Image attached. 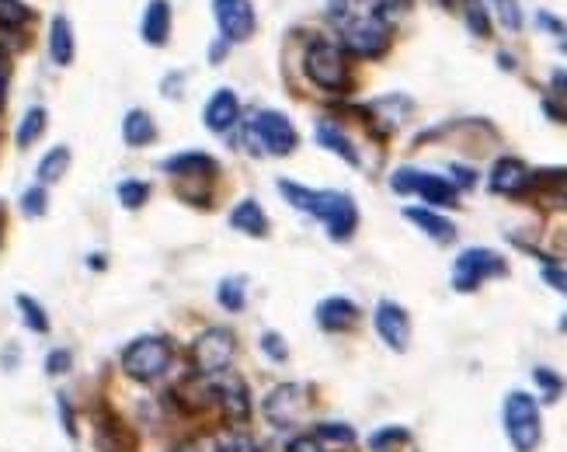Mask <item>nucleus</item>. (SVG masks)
Segmentation results:
<instances>
[{
  "label": "nucleus",
  "instance_id": "nucleus-25",
  "mask_svg": "<svg viewBox=\"0 0 567 452\" xmlns=\"http://www.w3.org/2000/svg\"><path fill=\"white\" fill-rule=\"evenodd\" d=\"M70 167V147H53L46 153V157L39 160V167H35V178H39V185H56V181L67 174Z\"/></svg>",
  "mask_w": 567,
  "mask_h": 452
},
{
  "label": "nucleus",
  "instance_id": "nucleus-36",
  "mask_svg": "<svg viewBox=\"0 0 567 452\" xmlns=\"http://www.w3.org/2000/svg\"><path fill=\"white\" fill-rule=\"evenodd\" d=\"M261 352H265L272 362H286L289 359V348H286V341H282L279 331H265V334H261Z\"/></svg>",
  "mask_w": 567,
  "mask_h": 452
},
{
  "label": "nucleus",
  "instance_id": "nucleus-40",
  "mask_svg": "<svg viewBox=\"0 0 567 452\" xmlns=\"http://www.w3.org/2000/svg\"><path fill=\"white\" fill-rule=\"evenodd\" d=\"M220 449H223V452H254L251 439H247V435H241V432H234V435H227V439H220Z\"/></svg>",
  "mask_w": 567,
  "mask_h": 452
},
{
  "label": "nucleus",
  "instance_id": "nucleus-9",
  "mask_svg": "<svg viewBox=\"0 0 567 452\" xmlns=\"http://www.w3.org/2000/svg\"><path fill=\"white\" fill-rule=\"evenodd\" d=\"M345 49L359 60H380L390 49V25L380 18H352L345 21Z\"/></svg>",
  "mask_w": 567,
  "mask_h": 452
},
{
  "label": "nucleus",
  "instance_id": "nucleus-5",
  "mask_svg": "<svg viewBox=\"0 0 567 452\" xmlns=\"http://www.w3.org/2000/svg\"><path fill=\"white\" fill-rule=\"evenodd\" d=\"M167 366H171V341L161 334H143L122 352V373L136 383H154L167 373Z\"/></svg>",
  "mask_w": 567,
  "mask_h": 452
},
{
  "label": "nucleus",
  "instance_id": "nucleus-43",
  "mask_svg": "<svg viewBox=\"0 0 567 452\" xmlns=\"http://www.w3.org/2000/svg\"><path fill=\"white\" fill-rule=\"evenodd\" d=\"M536 25L547 28V32H554V35H567V32H564V21L554 18L550 11H540V14H536Z\"/></svg>",
  "mask_w": 567,
  "mask_h": 452
},
{
  "label": "nucleus",
  "instance_id": "nucleus-11",
  "mask_svg": "<svg viewBox=\"0 0 567 452\" xmlns=\"http://www.w3.org/2000/svg\"><path fill=\"white\" fill-rule=\"evenodd\" d=\"M216 25H220L223 42H244L254 35V7L251 0H213Z\"/></svg>",
  "mask_w": 567,
  "mask_h": 452
},
{
  "label": "nucleus",
  "instance_id": "nucleus-29",
  "mask_svg": "<svg viewBox=\"0 0 567 452\" xmlns=\"http://www.w3.org/2000/svg\"><path fill=\"white\" fill-rule=\"evenodd\" d=\"M35 18V11L25 4V0H0V28H14L18 32L21 25Z\"/></svg>",
  "mask_w": 567,
  "mask_h": 452
},
{
  "label": "nucleus",
  "instance_id": "nucleus-50",
  "mask_svg": "<svg viewBox=\"0 0 567 452\" xmlns=\"http://www.w3.org/2000/svg\"><path fill=\"white\" fill-rule=\"evenodd\" d=\"M0 237H4V206H0Z\"/></svg>",
  "mask_w": 567,
  "mask_h": 452
},
{
  "label": "nucleus",
  "instance_id": "nucleus-28",
  "mask_svg": "<svg viewBox=\"0 0 567 452\" xmlns=\"http://www.w3.org/2000/svg\"><path fill=\"white\" fill-rule=\"evenodd\" d=\"M14 303H18L21 320H25V327H28V331H35V334H49V317H46V306H42L39 300H32V296H28V293H21Z\"/></svg>",
  "mask_w": 567,
  "mask_h": 452
},
{
  "label": "nucleus",
  "instance_id": "nucleus-24",
  "mask_svg": "<svg viewBox=\"0 0 567 452\" xmlns=\"http://www.w3.org/2000/svg\"><path fill=\"white\" fill-rule=\"evenodd\" d=\"M46 122H49V112L42 105H32L25 115H21L18 129H14V143H18V150H28L35 140H39L42 133H46Z\"/></svg>",
  "mask_w": 567,
  "mask_h": 452
},
{
  "label": "nucleus",
  "instance_id": "nucleus-20",
  "mask_svg": "<svg viewBox=\"0 0 567 452\" xmlns=\"http://www.w3.org/2000/svg\"><path fill=\"white\" fill-rule=\"evenodd\" d=\"M314 136H317V143H321L324 150L338 153V157L345 160V164H352V167H359V164H362V157H359V150H355V143L348 140L345 129L334 126L331 119H321V122H317Z\"/></svg>",
  "mask_w": 567,
  "mask_h": 452
},
{
  "label": "nucleus",
  "instance_id": "nucleus-47",
  "mask_svg": "<svg viewBox=\"0 0 567 452\" xmlns=\"http://www.w3.org/2000/svg\"><path fill=\"white\" fill-rule=\"evenodd\" d=\"M185 452H223V449H220V439H199V442H192Z\"/></svg>",
  "mask_w": 567,
  "mask_h": 452
},
{
  "label": "nucleus",
  "instance_id": "nucleus-34",
  "mask_svg": "<svg viewBox=\"0 0 567 452\" xmlns=\"http://www.w3.org/2000/svg\"><path fill=\"white\" fill-rule=\"evenodd\" d=\"M533 379L540 383V390H543V400L547 404H554V400H561V393H564V379L554 373V369H547V366H536L533 369Z\"/></svg>",
  "mask_w": 567,
  "mask_h": 452
},
{
  "label": "nucleus",
  "instance_id": "nucleus-1",
  "mask_svg": "<svg viewBox=\"0 0 567 452\" xmlns=\"http://www.w3.org/2000/svg\"><path fill=\"white\" fill-rule=\"evenodd\" d=\"M279 192L293 209L321 220L327 226V237L338 240V244L352 240V233L359 230V206H355V199L348 192H334V188L321 192V188L296 185V181L289 178L279 181Z\"/></svg>",
  "mask_w": 567,
  "mask_h": 452
},
{
  "label": "nucleus",
  "instance_id": "nucleus-44",
  "mask_svg": "<svg viewBox=\"0 0 567 452\" xmlns=\"http://www.w3.org/2000/svg\"><path fill=\"white\" fill-rule=\"evenodd\" d=\"M60 421L67 428V435H77V425H74V411H70V400L60 393Z\"/></svg>",
  "mask_w": 567,
  "mask_h": 452
},
{
  "label": "nucleus",
  "instance_id": "nucleus-45",
  "mask_svg": "<svg viewBox=\"0 0 567 452\" xmlns=\"http://www.w3.org/2000/svg\"><path fill=\"white\" fill-rule=\"evenodd\" d=\"M7 84H11V63L0 60V108L7 105Z\"/></svg>",
  "mask_w": 567,
  "mask_h": 452
},
{
  "label": "nucleus",
  "instance_id": "nucleus-26",
  "mask_svg": "<svg viewBox=\"0 0 567 452\" xmlns=\"http://www.w3.org/2000/svg\"><path fill=\"white\" fill-rule=\"evenodd\" d=\"M98 449L101 452H133V435L122 428V421H98Z\"/></svg>",
  "mask_w": 567,
  "mask_h": 452
},
{
  "label": "nucleus",
  "instance_id": "nucleus-51",
  "mask_svg": "<svg viewBox=\"0 0 567 452\" xmlns=\"http://www.w3.org/2000/svg\"><path fill=\"white\" fill-rule=\"evenodd\" d=\"M561 49H564V53H567V35H564V39H561Z\"/></svg>",
  "mask_w": 567,
  "mask_h": 452
},
{
  "label": "nucleus",
  "instance_id": "nucleus-13",
  "mask_svg": "<svg viewBox=\"0 0 567 452\" xmlns=\"http://www.w3.org/2000/svg\"><path fill=\"white\" fill-rule=\"evenodd\" d=\"M202 122H206L209 133H230V129L241 122V101L230 87L209 94L206 108H202Z\"/></svg>",
  "mask_w": 567,
  "mask_h": 452
},
{
  "label": "nucleus",
  "instance_id": "nucleus-12",
  "mask_svg": "<svg viewBox=\"0 0 567 452\" xmlns=\"http://www.w3.org/2000/svg\"><path fill=\"white\" fill-rule=\"evenodd\" d=\"M487 188L494 195H522L533 188V171L519 157H501L494 160L491 174H487Z\"/></svg>",
  "mask_w": 567,
  "mask_h": 452
},
{
  "label": "nucleus",
  "instance_id": "nucleus-8",
  "mask_svg": "<svg viewBox=\"0 0 567 452\" xmlns=\"http://www.w3.org/2000/svg\"><path fill=\"white\" fill-rule=\"evenodd\" d=\"M237 355V341H234V331L227 327H209L195 338L192 345V366L199 376H220L230 369Z\"/></svg>",
  "mask_w": 567,
  "mask_h": 452
},
{
  "label": "nucleus",
  "instance_id": "nucleus-18",
  "mask_svg": "<svg viewBox=\"0 0 567 452\" xmlns=\"http://www.w3.org/2000/svg\"><path fill=\"white\" fill-rule=\"evenodd\" d=\"M140 35L147 46H167V39H171V0H150L147 11H143Z\"/></svg>",
  "mask_w": 567,
  "mask_h": 452
},
{
  "label": "nucleus",
  "instance_id": "nucleus-32",
  "mask_svg": "<svg viewBox=\"0 0 567 452\" xmlns=\"http://www.w3.org/2000/svg\"><path fill=\"white\" fill-rule=\"evenodd\" d=\"M463 14H467V25H470V32L477 35V39H487L491 35V18H487V7H484V0H463Z\"/></svg>",
  "mask_w": 567,
  "mask_h": 452
},
{
  "label": "nucleus",
  "instance_id": "nucleus-33",
  "mask_svg": "<svg viewBox=\"0 0 567 452\" xmlns=\"http://www.w3.org/2000/svg\"><path fill=\"white\" fill-rule=\"evenodd\" d=\"M49 209V195H46V185H32L21 192V213L28 216V220H35V216H46Z\"/></svg>",
  "mask_w": 567,
  "mask_h": 452
},
{
  "label": "nucleus",
  "instance_id": "nucleus-17",
  "mask_svg": "<svg viewBox=\"0 0 567 452\" xmlns=\"http://www.w3.org/2000/svg\"><path fill=\"white\" fill-rule=\"evenodd\" d=\"M404 220H411L425 237H432L435 244H453L456 240V223L446 220L439 209L428 206H404Z\"/></svg>",
  "mask_w": 567,
  "mask_h": 452
},
{
  "label": "nucleus",
  "instance_id": "nucleus-14",
  "mask_svg": "<svg viewBox=\"0 0 567 452\" xmlns=\"http://www.w3.org/2000/svg\"><path fill=\"white\" fill-rule=\"evenodd\" d=\"M300 397L303 390L296 383H279L272 386V390L265 393V418L272 421L275 428H289L296 421V414H300Z\"/></svg>",
  "mask_w": 567,
  "mask_h": 452
},
{
  "label": "nucleus",
  "instance_id": "nucleus-16",
  "mask_svg": "<svg viewBox=\"0 0 567 452\" xmlns=\"http://www.w3.org/2000/svg\"><path fill=\"white\" fill-rule=\"evenodd\" d=\"M164 171L174 174V178L209 181V178H216V171H220V160L209 157V153H202V150H188V153H174V157H167Z\"/></svg>",
  "mask_w": 567,
  "mask_h": 452
},
{
  "label": "nucleus",
  "instance_id": "nucleus-30",
  "mask_svg": "<svg viewBox=\"0 0 567 452\" xmlns=\"http://www.w3.org/2000/svg\"><path fill=\"white\" fill-rule=\"evenodd\" d=\"M115 195H119V202L126 209H143V206H147V199H150V185H147V181L126 178V181H119Z\"/></svg>",
  "mask_w": 567,
  "mask_h": 452
},
{
  "label": "nucleus",
  "instance_id": "nucleus-15",
  "mask_svg": "<svg viewBox=\"0 0 567 452\" xmlns=\"http://www.w3.org/2000/svg\"><path fill=\"white\" fill-rule=\"evenodd\" d=\"M314 320L327 334H345L359 324V306L352 300H345V296H327V300L317 303Z\"/></svg>",
  "mask_w": 567,
  "mask_h": 452
},
{
  "label": "nucleus",
  "instance_id": "nucleus-39",
  "mask_svg": "<svg viewBox=\"0 0 567 452\" xmlns=\"http://www.w3.org/2000/svg\"><path fill=\"white\" fill-rule=\"evenodd\" d=\"M543 282H547L550 289H557V293L567 296V268H561V265H543Z\"/></svg>",
  "mask_w": 567,
  "mask_h": 452
},
{
  "label": "nucleus",
  "instance_id": "nucleus-48",
  "mask_svg": "<svg viewBox=\"0 0 567 452\" xmlns=\"http://www.w3.org/2000/svg\"><path fill=\"white\" fill-rule=\"evenodd\" d=\"M223 53H227V42H216V46H209V60H223Z\"/></svg>",
  "mask_w": 567,
  "mask_h": 452
},
{
  "label": "nucleus",
  "instance_id": "nucleus-46",
  "mask_svg": "<svg viewBox=\"0 0 567 452\" xmlns=\"http://www.w3.org/2000/svg\"><path fill=\"white\" fill-rule=\"evenodd\" d=\"M550 91H554L557 98H567V70H554V77H550Z\"/></svg>",
  "mask_w": 567,
  "mask_h": 452
},
{
  "label": "nucleus",
  "instance_id": "nucleus-6",
  "mask_svg": "<svg viewBox=\"0 0 567 452\" xmlns=\"http://www.w3.org/2000/svg\"><path fill=\"white\" fill-rule=\"evenodd\" d=\"M508 275V261L491 247H467L453 265V289L456 293H477L487 279Z\"/></svg>",
  "mask_w": 567,
  "mask_h": 452
},
{
  "label": "nucleus",
  "instance_id": "nucleus-23",
  "mask_svg": "<svg viewBox=\"0 0 567 452\" xmlns=\"http://www.w3.org/2000/svg\"><path fill=\"white\" fill-rule=\"evenodd\" d=\"M220 404L227 411L230 425H244L251 418V397H247V383L244 379H230L227 386H220Z\"/></svg>",
  "mask_w": 567,
  "mask_h": 452
},
{
  "label": "nucleus",
  "instance_id": "nucleus-2",
  "mask_svg": "<svg viewBox=\"0 0 567 452\" xmlns=\"http://www.w3.org/2000/svg\"><path fill=\"white\" fill-rule=\"evenodd\" d=\"M501 425L515 452H536L543 442V418L540 400L526 390H512L501 404Z\"/></svg>",
  "mask_w": 567,
  "mask_h": 452
},
{
  "label": "nucleus",
  "instance_id": "nucleus-37",
  "mask_svg": "<svg viewBox=\"0 0 567 452\" xmlns=\"http://www.w3.org/2000/svg\"><path fill=\"white\" fill-rule=\"evenodd\" d=\"M42 366H46L49 376H63V373H70V366H74V355H70L67 348H53Z\"/></svg>",
  "mask_w": 567,
  "mask_h": 452
},
{
  "label": "nucleus",
  "instance_id": "nucleus-10",
  "mask_svg": "<svg viewBox=\"0 0 567 452\" xmlns=\"http://www.w3.org/2000/svg\"><path fill=\"white\" fill-rule=\"evenodd\" d=\"M373 327L390 352H407L411 345V313L394 300H380L373 310Z\"/></svg>",
  "mask_w": 567,
  "mask_h": 452
},
{
  "label": "nucleus",
  "instance_id": "nucleus-7",
  "mask_svg": "<svg viewBox=\"0 0 567 452\" xmlns=\"http://www.w3.org/2000/svg\"><path fill=\"white\" fill-rule=\"evenodd\" d=\"M247 133L258 143L261 153H272V157H289L296 147H300V133L289 122L286 112L279 108H261L251 122H247Z\"/></svg>",
  "mask_w": 567,
  "mask_h": 452
},
{
  "label": "nucleus",
  "instance_id": "nucleus-22",
  "mask_svg": "<svg viewBox=\"0 0 567 452\" xmlns=\"http://www.w3.org/2000/svg\"><path fill=\"white\" fill-rule=\"evenodd\" d=\"M230 226L247 233V237H268V216L254 199H241L230 213Z\"/></svg>",
  "mask_w": 567,
  "mask_h": 452
},
{
  "label": "nucleus",
  "instance_id": "nucleus-31",
  "mask_svg": "<svg viewBox=\"0 0 567 452\" xmlns=\"http://www.w3.org/2000/svg\"><path fill=\"white\" fill-rule=\"evenodd\" d=\"M317 442H334V446H352L355 442V428L345 425V421H324L314 432Z\"/></svg>",
  "mask_w": 567,
  "mask_h": 452
},
{
  "label": "nucleus",
  "instance_id": "nucleus-19",
  "mask_svg": "<svg viewBox=\"0 0 567 452\" xmlns=\"http://www.w3.org/2000/svg\"><path fill=\"white\" fill-rule=\"evenodd\" d=\"M74 53H77L74 25H70L67 14H56V18L49 21V60H53L56 67H70Z\"/></svg>",
  "mask_w": 567,
  "mask_h": 452
},
{
  "label": "nucleus",
  "instance_id": "nucleus-4",
  "mask_svg": "<svg viewBox=\"0 0 567 452\" xmlns=\"http://www.w3.org/2000/svg\"><path fill=\"white\" fill-rule=\"evenodd\" d=\"M303 74L310 77V84L321 87V91L341 94L352 84V70H348V60L341 53V46L327 39L310 42V49L303 53Z\"/></svg>",
  "mask_w": 567,
  "mask_h": 452
},
{
  "label": "nucleus",
  "instance_id": "nucleus-49",
  "mask_svg": "<svg viewBox=\"0 0 567 452\" xmlns=\"http://www.w3.org/2000/svg\"><path fill=\"white\" fill-rule=\"evenodd\" d=\"M561 202H564V206H567V178L561 181Z\"/></svg>",
  "mask_w": 567,
  "mask_h": 452
},
{
  "label": "nucleus",
  "instance_id": "nucleus-3",
  "mask_svg": "<svg viewBox=\"0 0 567 452\" xmlns=\"http://www.w3.org/2000/svg\"><path fill=\"white\" fill-rule=\"evenodd\" d=\"M390 188L397 195H418L421 202H428V209H453L460 206V188L449 178L432 171H418V167H397L390 174Z\"/></svg>",
  "mask_w": 567,
  "mask_h": 452
},
{
  "label": "nucleus",
  "instance_id": "nucleus-27",
  "mask_svg": "<svg viewBox=\"0 0 567 452\" xmlns=\"http://www.w3.org/2000/svg\"><path fill=\"white\" fill-rule=\"evenodd\" d=\"M216 300H220L223 310L230 313H241L247 306V289H244V279H237V275H230V279H223L220 286H216Z\"/></svg>",
  "mask_w": 567,
  "mask_h": 452
},
{
  "label": "nucleus",
  "instance_id": "nucleus-42",
  "mask_svg": "<svg viewBox=\"0 0 567 452\" xmlns=\"http://www.w3.org/2000/svg\"><path fill=\"white\" fill-rule=\"evenodd\" d=\"M286 452H324V446L314 439V435H300V439L289 442V449H286Z\"/></svg>",
  "mask_w": 567,
  "mask_h": 452
},
{
  "label": "nucleus",
  "instance_id": "nucleus-38",
  "mask_svg": "<svg viewBox=\"0 0 567 452\" xmlns=\"http://www.w3.org/2000/svg\"><path fill=\"white\" fill-rule=\"evenodd\" d=\"M407 7H411V0H376V7H373V18H380V21H394L397 14H404Z\"/></svg>",
  "mask_w": 567,
  "mask_h": 452
},
{
  "label": "nucleus",
  "instance_id": "nucleus-35",
  "mask_svg": "<svg viewBox=\"0 0 567 452\" xmlns=\"http://www.w3.org/2000/svg\"><path fill=\"white\" fill-rule=\"evenodd\" d=\"M491 7H494V14H498V21H501V28H505V32H519V28H522L519 0H491Z\"/></svg>",
  "mask_w": 567,
  "mask_h": 452
},
{
  "label": "nucleus",
  "instance_id": "nucleus-41",
  "mask_svg": "<svg viewBox=\"0 0 567 452\" xmlns=\"http://www.w3.org/2000/svg\"><path fill=\"white\" fill-rule=\"evenodd\" d=\"M453 174H456V181H453L456 188H474L477 185V171H474V167L453 164Z\"/></svg>",
  "mask_w": 567,
  "mask_h": 452
},
{
  "label": "nucleus",
  "instance_id": "nucleus-21",
  "mask_svg": "<svg viewBox=\"0 0 567 452\" xmlns=\"http://www.w3.org/2000/svg\"><path fill=\"white\" fill-rule=\"evenodd\" d=\"M122 140H126V147H133V150L150 147V143L157 140V126H154V119H150V112L129 108L126 119H122Z\"/></svg>",
  "mask_w": 567,
  "mask_h": 452
},
{
  "label": "nucleus",
  "instance_id": "nucleus-52",
  "mask_svg": "<svg viewBox=\"0 0 567 452\" xmlns=\"http://www.w3.org/2000/svg\"><path fill=\"white\" fill-rule=\"evenodd\" d=\"M561 331H567V317H564V320H561Z\"/></svg>",
  "mask_w": 567,
  "mask_h": 452
}]
</instances>
